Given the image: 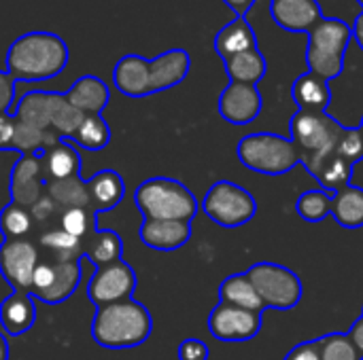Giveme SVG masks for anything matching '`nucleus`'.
<instances>
[{
    "mask_svg": "<svg viewBox=\"0 0 363 360\" xmlns=\"http://www.w3.org/2000/svg\"><path fill=\"white\" fill-rule=\"evenodd\" d=\"M191 57L185 49H168L153 59L128 53L113 68V85L128 98H147L185 81Z\"/></svg>",
    "mask_w": 363,
    "mask_h": 360,
    "instance_id": "1",
    "label": "nucleus"
},
{
    "mask_svg": "<svg viewBox=\"0 0 363 360\" xmlns=\"http://www.w3.org/2000/svg\"><path fill=\"white\" fill-rule=\"evenodd\" d=\"M68 59L70 51L60 34L32 30L17 36L9 45L4 62L6 72L15 83H38L62 74V70L68 66Z\"/></svg>",
    "mask_w": 363,
    "mask_h": 360,
    "instance_id": "2",
    "label": "nucleus"
},
{
    "mask_svg": "<svg viewBox=\"0 0 363 360\" xmlns=\"http://www.w3.org/2000/svg\"><path fill=\"white\" fill-rule=\"evenodd\" d=\"M151 331V312L134 299L96 308L91 318V339L106 350L138 348L149 339Z\"/></svg>",
    "mask_w": 363,
    "mask_h": 360,
    "instance_id": "3",
    "label": "nucleus"
},
{
    "mask_svg": "<svg viewBox=\"0 0 363 360\" xmlns=\"http://www.w3.org/2000/svg\"><path fill=\"white\" fill-rule=\"evenodd\" d=\"M136 208L145 221H185L191 223L200 210L196 195L174 178H149L134 193Z\"/></svg>",
    "mask_w": 363,
    "mask_h": 360,
    "instance_id": "4",
    "label": "nucleus"
},
{
    "mask_svg": "<svg viewBox=\"0 0 363 360\" xmlns=\"http://www.w3.org/2000/svg\"><path fill=\"white\" fill-rule=\"evenodd\" d=\"M13 117L21 123H28L43 132H55L60 138H72L83 121V112H79L68 100L66 93L60 91H28L15 106Z\"/></svg>",
    "mask_w": 363,
    "mask_h": 360,
    "instance_id": "5",
    "label": "nucleus"
},
{
    "mask_svg": "<svg viewBox=\"0 0 363 360\" xmlns=\"http://www.w3.org/2000/svg\"><path fill=\"white\" fill-rule=\"evenodd\" d=\"M345 132V125L334 119L330 112H313V110H298L289 121V134L296 146L302 151V166L308 174L317 170V166L330 157L338 140Z\"/></svg>",
    "mask_w": 363,
    "mask_h": 360,
    "instance_id": "6",
    "label": "nucleus"
},
{
    "mask_svg": "<svg viewBox=\"0 0 363 360\" xmlns=\"http://www.w3.org/2000/svg\"><path fill=\"white\" fill-rule=\"evenodd\" d=\"M236 153L245 168L266 176H283L304 161L302 151L291 138L270 132L245 136L238 142Z\"/></svg>",
    "mask_w": 363,
    "mask_h": 360,
    "instance_id": "7",
    "label": "nucleus"
},
{
    "mask_svg": "<svg viewBox=\"0 0 363 360\" xmlns=\"http://www.w3.org/2000/svg\"><path fill=\"white\" fill-rule=\"evenodd\" d=\"M353 34L351 25L338 17H323L308 32V70L325 81L338 79L345 70V55Z\"/></svg>",
    "mask_w": 363,
    "mask_h": 360,
    "instance_id": "8",
    "label": "nucleus"
},
{
    "mask_svg": "<svg viewBox=\"0 0 363 360\" xmlns=\"http://www.w3.org/2000/svg\"><path fill=\"white\" fill-rule=\"evenodd\" d=\"M245 274L262 297L266 310H294L302 301V280L279 263H255Z\"/></svg>",
    "mask_w": 363,
    "mask_h": 360,
    "instance_id": "9",
    "label": "nucleus"
},
{
    "mask_svg": "<svg viewBox=\"0 0 363 360\" xmlns=\"http://www.w3.org/2000/svg\"><path fill=\"white\" fill-rule=\"evenodd\" d=\"M200 208L219 227L236 229L247 225L255 216L257 202L247 189L238 187L236 182L219 180L206 191Z\"/></svg>",
    "mask_w": 363,
    "mask_h": 360,
    "instance_id": "10",
    "label": "nucleus"
},
{
    "mask_svg": "<svg viewBox=\"0 0 363 360\" xmlns=\"http://www.w3.org/2000/svg\"><path fill=\"white\" fill-rule=\"evenodd\" d=\"M81 284V261H40L30 295L34 301L60 306L68 301Z\"/></svg>",
    "mask_w": 363,
    "mask_h": 360,
    "instance_id": "11",
    "label": "nucleus"
},
{
    "mask_svg": "<svg viewBox=\"0 0 363 360\" xmlns=\"http://www.w3.org/2000/svg\"><path fill=\"white\" fill-rule=\"evenodd\" d=\"M40 263L38 248L26 240H4L0 244V274L6 284L17 293H30L34 272Z\"/></svg>",
    "mask_w": 363,
    "mask_h": 360,
    "instance_id": "12",
    "label": "nucleus"
},
{
    "mask_svg": "<svg viewBox=\"0 0 363 360\" xmlns=\"http://www.w3.org/2000/svg\"><path fill=\"white\" fill-rule=\"evenodd\" d=\"M136 284H138V280H136L134 269L121 259L117 263L98 267L94 272V276L87 284V299L96 308L125 301V299H132Z\"/></svg>",
    "mask_w": 363,
    "mask_h": 360,
    "instance_id": "13",
    "label": "nucleus"
},
{
    "mask_svg": "<svg viewBox=\"0 0 363 360\" xmlns=\"http://www.w3.org/2000/svg\"><path fill=\"white\" fill-rule=\"evenodd\" d=\"M264 314L234 308L230 303H217L208 316V331L215 339L225 344L249 342L262 331Z\"/></svg>",
    "mask_w": 363,
    "mask_h": 360,
    "instance_id": "14",
    "label": "nucleus"
},
{
    "mask_svg": "<svg viewBox=\"0 0 363 360\" xmlns=\"http://www.w3.org/2000/svg\"><path fill=\"white\" fill-rule=\"evenodd\" d=\"M47 180L43 174V153L21 155L9 176V195L13 204L32 208L40 197Z\"/></svg>",
    "mask_w": 363,
    "mask_h": 360,
    "instance_id": "15",
    "label": "nucleus"
},
{
    "mask_svg": "<svg viewBox=\"0 0 363 360\" xmlns=\"http://www.w3.org/2000/svg\"><path fill=\"white\" fill-rule=\"evenodd\" d=\"M264 106V98L257 85L232 83L219 95V115L232 125H249L253 123Z\"/></svg>",
    "mask_w": 363,
    "mask_h": 360,
    "instance_id": "16",
    "label": "nucleus"
},
{
    "mask_svg": "<svg viewBox=\"0 0 363 360\" xmlns=\"http://www.w3.org/2000/svg\"><path fill=\"white\" fill-rule=\"evenodd\" d=\"M270 13L283 30L304 34L323 19V11L317 0H272Z\"/></svg>",
    "mask_w": 363,
    "mask_h": 360,
    "instance_id": "17",
    "label": "nucleus"
},
{
    "mask_svg": "<svg viewBox=\"0 0 363 360\" xmlns=\"http://www.w3.org/2000/svg\"><path fill=\"white\" fill-rule=\"evenodd\" d=\"M140 242L153 250L170 252L183 248L191 238V223L185 221H145L140 225Z\"/></svg>",
    "mask_w": 363,
    "mask_h": 360,
    "instance_id": "18",
    "label": "nucleus"
},
{
    "mask_svg": "<svg viewBox=\"0 0 363 360\" xmlns=\"http://www.w3.org/2000/svg\"><path fill=\"white\" fill-rule=\"evenodd\" d=\"M66 100L83 115H102V110L108 106L111 89L102 79L94 74H83L70 85V89L66 91Z\"/></svg>",
    "mask_w": 363,
    "mask_h": 360,
    "instance_id": "19",
    "label": "nucleus"
},
{
    "mask_svg": "<svg viewBox=\"0 0 363 360\" xmlns=\"http://www.w3.org/2000/svg\"><path fill=\"white\" fill-rule=\"evenodd\" d=\"M87 191H89V202H91V212L104 214L115 210L123 197H125V182L115 170H102L96 176L87 180Z\"/></svg>",
    "mask_w": 363,
    "mask_h": 360,
    "instance_id": "20",
    "label": "nucleus"
},
{
    "mask_svg": "<svg viewBox=\"0 0 363 360\" xmlns=\"http://www.w3.org/2000/svg\"><path fill=\"white\" fill-rule=\"evenodd\" d=\"M36 323V303L30 293H17L13 291L2 303H0V325L2 329L19 337L28 333Z\"/></svg>",
    "mask_w": 363,
    "mask_h": 360,
    "instance_id": "21",
    "label": "nucleus"
},
{
    "mask_svg": "<svg viewBox=\"0 0 363 360\" xmlns=\"http://www.w3.org/2000/svg\"><path fill=\"white\" fill-rule=\"evenodd\" d=\"M291 98L298 104L300 110H313V112H328V106L332 102V89L330 81L321 79L315 72L300 74L291 85Z\"/></svg>",
    "mask_w": 363,
    "mask_h": 360,
    "instance_id": "22",
    "label": "nucleus"
},
{
    "mask_svg": "<svg viewBox=\"0 0 363 360\" xmlns=\"http://www.w3.org/2000/svg\"><path fill=\"white\" fill-rule=\"evenodd\" d=\"M251 49H257V36L247 17H236L234 21L223 25L215 36V51L221 55V59H228Z\"/></svg>",
    "mask_w": 363,
    "mask_h": 360,
    "instance_id": "23",
    "label": "nucleus"
},
{
    "mask_svg": "<svg viewBox=\"0 0 363 360\" xmlns=\"http://www.w3.org/2000/svg\"><path fill=\"white\" fill-rule=\"evenodd\" d=\"M43 174L47 182L66 180L81 174V155L66 138L43 153Z\"/></svg>",
    "mask_w": 363,
    "mask_h": 360,
    "instance_id": "24",
    "label": "nucleus"
},
{
    "mask_svg": "<svg viewBox=\"0 0 363 360\" xmlns=\"http://www.w3.org/2000/svg\"><path fill=\"white\" fill-rule=\"evenodd\" d=\"M123 240L113 229H96L89 238L83 240V257L98 267H106L111 263L121 261Z\"/></svg>",
    "mask_w": 363,
    "mask_h": 360,
    "instance_id": "25",
    "label": "nucleus"
},
{
    "mask_svg": "<svg viewBox=\"0 0 363 360\" xmlns=\"http://www.w3.org/2000/svg\"><path fill=\"white\" fill-rule=\"evenodd\" d=\"M219 301L230 303L234 308L249 310V312H257V314L266 312V306H264L262 297L257 295L255 286L251 284V280L247 278V274L228 276L219 286Z\"/></svg>",
    "mask_w": 363,
    "mask_h": 360,
    "instance_id": "26",
    "label": "nucleus"
},
{
    "mask_svg": "<svg viewBox=\"0 0 363 360\" xmlns=\"http://www.w3.org/2000/svg\"><path fill=\"white\" fill-rule=\"evenodd\" d=\"M223 66L232 83H245V85H257L266 76V70H268L266 57L259 49L232 55L223 59Z\"/></svg>",
    "mask_w": 363,
    "mask_h": 360,
    "instance_id": "27",
    "label": "nucleus"
},
{
    "mask_svg": "<svg viewBox=\"0 0 363 360\" xmlns=\"http://www.w3.org/2000/svg\"><path fill=\"white\" fill-rule=\"evenodd\" d=\"M330 210L340 227L345 229L363 227V189L349 185L342 191L334 193Z\"/></svg>",
    "mask_w": 363,
    "mask_h": 360,
    "instance_id": "28",
    "label": "nucleus"
},
{
    "mask_svg": "<svg viewBox=\"0 0 363 360\" xmlns=\"http://www.w3.org/2000/svg\"><path fill=\"white\" fill-rule=\"evenodd\" d=\"M353 168H355V166H351L347 159H342V157L336 155V151H334L330 157H325V159L317 166V170H315L311 176L317 178V182L321 185V191L334 195V193H338V191H342L345 187L351 185Z\"/></svg>",
    "mask_w": 363,
    "mask_h": 360,
    "instance_id": "29",
    "label": "nucleus"
},
{
    "mask_svg": "<svg viewBox=\"0 0 363 360\" xmlns=\"http://www.w3.org/2000/svg\"><path fill=\"white\" fill-rule=\"evenodd\" d=\"M47 195L60 206V208H87L91 210L87 180H81L79 176L47 182Z\"/></svg>",
    "mask_w": 363,
    "mask_h": 360,
    "instance_id": "30",
    "label": "nucleus"
},
{
    "mask_svg": "<svg viewBox=\"0 0 363 360\" xmlns=\"http://www.w3.org/2000/svg\"><path fill=\"white\" fill-rule=\"evenodd\" d=\"M40 246L51 255L49 261H81L83 240L72 238L62 227L49 229L40 236Z\"/></svg>",
    "mask_w": 363,
    "mask_h": 360,
    "instance_id": "31",
    "label": "nucleus"
},
{
    "mask_svg": "<svg viewBox=\"0 0 363 360\" xmlns=\"http://www.w3.org/2000/svg\"><path fill=\"white\" fill-rule=\"evenodd\" d=\"M70 140L83 146L85 151L96 153V151L106 149V144L111 142V127L102 115H85V119L81 121L79 129L74 132Z\"/></svg>",
    "mask_w": 363,
    "mask_h": 360,
    "instance_id": "32",
    "label": "nucleus"
},
{
    "mask_svg": "<svg viewBox=\"0 0 363 360\" xmlns=\"http://www.w3.org/2000/svg\"><path fill=\"white\" fill-rule=\"evenodd\" d=\"M32 229V212L19 204H6L0 210V233L4 240L26 238Z\"/></svg>",
    "mask_w": 363,
    "mask_h": 360,
    "instance_id": "33",
    "label": "nucleus"
},
{
    "mask_svg": "<svg viewBox=\"0 0 363 360\" xmlns=\"http://www.w3.org/2000/svg\"><path fill=\"white\" fill-rule=\"evenodd\" d=\"M321 360H363L349 333H330L317 339Z\"/></svg>",
    "mask_w": 363,
    "mask_h": 360,
    "instance_id": "34",
    "label": "nucleus"
},
{
    "mask_svg": "<svg viewBox=\"0 0 363 360\" xmlns=\"http://www.w3.org/2000/svg\"><path fill=\"white\" fill-rule=\"evenodd\" d=\"M332 193H325V191H306L298 197V204H296V210L298 214L306 221V223H319L323 221L332 210Z\"/></svg>",
    "mask_w": 363,
    "mask_h": 360,
    "instance_id": "35",
    "label": "nucleus"
},
{
    "mask_svg": "<svg viewBox=\"0 0 363 360\" xmlns=\"http://www.w3.org/2000/svg\"><path fill=\"white\" fill-rule=\"evenodd\" d=\"M60 227L79 240L89 238L98 229L96 227V214L87 208H66L60 216Z\"/></svg>",
    "mask_w": 363,
    "mask_h": 360,
    "instance_id": "36",
    "label": "nucleus"
},
{
    "mask_svg": "<svg viewBox=\"0 0 363 360\" xmlns=\"http://www.w3.org/2000/svg\"><path fill=\"white\" fill-rule=\"evenodd\" d=\"M336 155H340L342 159H347L351 166H357L363 159V132L359 127H345L338 146H336Z\"/></svg>",
    "mask_w": 363,
    "mask_h": 360,
    "instance_id": "37",
    "label": "nucleus"
},
{
    "mask_svg": "<svg viewBox=\"0 0 363 360\" xmlns=\"http://www.w3.org/2000/svg\"><path fill=\"white\" fill-rule=\"evenodd\" d=\"M208 346L196 337H189L179 346V360H208Z\"/></svg>",
    "mask_w": 363,
    "mask_h": 360,
    "instance_id": "38",
    "label": "nucleus"
},
{
    "mask_svg": "<svg viewBox=\"0 0 363 360\" xmlns=\"http://www.w3.org/2000/svg\"><path fill=\"white\" fill-rule=\"evenodd\" d=\"M15 100V81L9 76V72L0 70V115H11Z\"/></svg>",
    "mask_w": 363,
    "mask_h": 360,
    "instance_id": "39",
    "label": "nucleus"
},
{
    "mask_svg": "<svg viewBox=\"0 0 363 360\" xmlns=\"http://www.w3.org/2000/svg\"><path fill=\"white\" fill-rule=\"evenodd\" d=\"M15 125H17V121L13 115H0V151H11Z\"/></svg>",
    "mask_w": 363,
    "mask_h": 360,
    "instance_id": "40",
    "label": "nucleus"
},
{
    "mask_svg": "<svg viewBox=\"0 0 363 360\" xmlns=\"http://www.w3.org/2000/svg\"><path fill=\"white\" fill-rule=\"evenodd\" d=\"M285 360H321L319 359V346L317 342H304L300 346H296Z\"/></svg>",
    "mask_w": 363,
    "mask_h": 360,
    "instance_id": "41",
    "label": "nucleus"
},
{
    "mask_svg": "<svg viewBox=\"0 0 363 360\" xmlns=\"http://www.w3.org/2000/svg\"><path fill=\"white\" fill-rule=\"evenodd\" d=\"M349 337H351V342L355 344L357 352L362 354L363 359V314L353 323V327H351V331H349Z\"/></svg>",
    "mask_w": 363,
    "mask_h": 360,
    "instance_id": "42",
    "label": "nucleus"
},
{
    "mask_svg": "<svg viewBox=\"0 0 363 360\" xmlns=\"http://www.w3.org/2000/svg\"><path fill=\"white\" fill-rule=\"evenodd\" d=\"M223 2L236 13V17H247V13L255 4V0H223Z\"/></svg>",
    "mask_w": 363,
    "mask_h": 360,
    "instance_id": "43",
    "label": "nucleus"
},
{
    "mask_svg": "<svg viewBox=\"0 0 363 360\" xmlns=\"http://www.w3.org/2000/svg\"><path fill=\"white\" fill-rule=\"evenodd\" d=\"M351 34H353L355 42L359 45V49L363 51V11L357 15V17H355L353 25H351Z\"/></svg>",
    "mask_w": 363,
    "mask_h": 360,
    "instance_id": "44",
    "label": "nucleus"
},
{
    "mask_svg": "<svg viewBox=\"0 0 363 360\" xmlns=\"http://www.w3.org/2000/svg\"><path fill=\"white\" fill-rule=\"evenodd\" d=\"M0 360H9V342L2 333H0Z\"/></svg>",
    "mask_w": 363,
    "mask_h": 360,
    "instance_id": "45",
    "label": "nucleus"
},
{
    "mask_svg": "<svg viewBox=\"0 0 363 360\" xmlns=\"http://www.w3.org/2000/svg\"><path fill=\"white\" fill-rule=\"evenodd\" d=\"M357 127H359V129H362V132H363V119H362V123H359V125H357Z\"/></svg>",
    "mask_w": 363,
    "mask_h": 360,
    "instance_id": "46",
    "label": "nucleus"
},
{
    "mask_svg": "<svg viewBox=\"0 0 363 360\" xmlns=\"http://www.w3.org/2000/svg\"><path fill=\"white\" fill-rule=\"evenodd\" d=\"M357 2H359V4H362V6H363V0H357Z\"/></svg>",
    "mask_w": 363,
    "mask_h": 360,
    "instance_id": "47",
    "label": "nucleus"
},
{
    "mask_svg": "<svg viewBox=\"0 0 363 360\" xmlns=\"http://www.w3.org/2000/svg\"><path fill=\"white\" fill-rule=\"evenodd\" d=\"M362 314H363V310H362Z\"/></svg>",
    "mask_w": 363,
    "mask_h": 360,
    "instance_id": "48",
    "label": "nucleus"
}]
</instances>
